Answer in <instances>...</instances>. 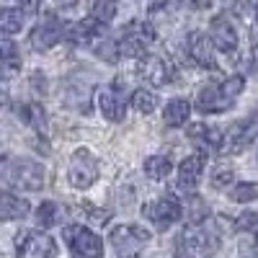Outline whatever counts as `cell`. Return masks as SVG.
<instances>
[{"label": "cell", "mask_w": 258, "mask_h": 258, "mask_svg": "<svg viewBox=\"0 0 258 258\" xmlns=\"http://www.w3.org/2000/svg\"><path fill=\"white\" fill-rule=\"evenodd\" d=\"M0 181L18 191H41L44 165L31 158H0Z\"/></svg>", "instance_id": "obj_1"}, {"label": "cell", "mask_w": 258, "mask_h": 258, "mask_svg": "<svg viewBox=\"0 0 258 258\" xmlns=\"http://www.w3.org/2000/svg\"><path fill=\"white\" fill-rule=\"evenodd\" d=\"M116 49H119V57H126V59H140L147 54V49L155 44V29L150 21H129L124 24L116 34Z\"/></svg>", "instance_id": "obj_2"}, {"label": "cell", "mask_w": 258, "mask_h": 258, "mask_svg": "<svg viewBox=\"0 0 258 258\" xmlns=\"http://www.w3.org/2000/svg\"><path fill=\"white\" fill-rule=\"evenodd\" d=\"M150 238H153L150 230H145L142 225H132V222L116 225L109 232V243L116 258H140L145 248L150 245Z\"/></svg>", "instance_id": "obj_3"}, {"label": "cell", "mask_w": 258, "mask_h": 258, "mask_svg": "<svg viewBox=\"0 0 258 258\" xmlns=\"http://www.w3.org/2000/svg\"><path fill=\"white\" fill-rule=\"evenodd\" d=\"M220 250V235L204 225H186L178 238V253L183 258H212Z\"/></svg>", "instance_id": "obj_4"}, {"label": "cell", "mask_w": 258, "mask_h": 258, "mask_svg": "<svg viewBox=\"0 0 258 258\" xmlns=\"http://www.w3.org/2000/svg\"><path fill=\"white\" fill-rule=\"evenodd\" d=\"M142 214L158 232H165L183 217V204L178 202V197H173V194H165L160 199L147 202L142 207Z\"/></svg>", "instance_id": "obj_5"}, {"label": "cell", "mask_w": 258, "mask_h": 258, "mask_svg": "<svg viewBox=\"0 0 258 258\" xmlns=\"http://www.w3.org/2000/svg\"><path fill=\"white\" fill-rule=\"evenodd\" d=\"M258 140V116H245L222 132L220 155H240Z\"/></svg>", "instance_id": "obj_6"}, {"label": "cell", "mask_w": 258, "mask_h": 258, "mask_svg": "<svg viewBox=\"0 0 258 258\" xmlns=\"http://www.w3.org/2000/svg\"><path fill=\"white\" fill-rule=\"evenodd\" d=\"M68 181L78 191H88L98 181V158L88 147H78L73 153L70 165H68Z\"/></svg>", "instance_id": "obj_7"}, {"label": "cell", "mask_w": 258, "mask_h": 258, "mask_svg": "<svg viewBox=\"0 0 258 258\" xmlns=\"http://www.w3.org/2000/svg\"><path fill=\"white\" fill-rule=\"evenodd\" d=\"M62 238L68 243V248L73 250V255H78V258H101L103 255L101 235L85 225H64Z\"/></svg>", "instance_id": "obj_8"}, {"label": "cell", "mask_w": 258, "mask_h": 258, "mask_svg": "<svg viewBox=\"0 0 258 258\" xmlns=\"http://www.w3.org/2000/svg\"><path fill=\"white\" fill-rule=\"evenodd\" d=\"M103 36H109V26L98 24L93 16L78 18L73 24H64L62 29V41H68L70 47H93Z\"/></svg>", "instance_id": "obj_9"}, {"label": "cell", "mask_w": 258, "mask_h": 258, "mask_svg": "<svg viewBox=\"0 0 258 258\" xmlns=\"http://www.w3.org/2000/svg\"><path fill=\"white\" fill-rule=\"evenodd\" d=\"M209 39H212V44L217 52H222L225 57L235 59L238 57V49H240V36L238 31H235L232 26V21L227 18V13H220V16H214L209 21Z\"/></svg>", "instance_id": "obj_10"}, {"label": "cell", "mask_w": 258, "mask_h": 258, "mask_svg": "<svg viewBox=\"0 0 258 258\" xmlns=\"http://www.w3.org/2000/svg\"><path fill=\"white\" fill-rule=\"evenodd\" d=\"M16 258H57V243L41 230H29L18 235Z\"/></svg>", "instance_id": "obj_11"}, {"label": "cell", "mask_w": 258, "mask_h": 258, "mask_svg": "<svg viewBox=\"0 0 258 258\" xmlns=\"http://www.w3.org/2000/svg\"><path fill=\"white\" fill-rule=\"evenodd\" d=\"M62 29H64V24L59 21L57 13H44V16H41V21H39V24L31 29V34H29L31 49H36V52H49L52 47H57L59 41H62Z\"/></svg>", "instance_id": "obj_12"}, {"label": "cell", "mask_w": 258, "mask_h": 258, "mask_svg": "<svg viewBox=\"0 0 258 258\" xmlns=\"http://www.w3.org/2000/svg\"><path fill=\"white\" fill-rule=\"evenodd\" d=\"M204 165H207V155L204 153H191L186 155L181 163H178V170H176V188L186 197L197 194L199 188V181L204 176Z\"/></svg>", "instance_id": "obj_13"}, {"label": "cell", "mask_w": 258, "mask_h": 258, "mask_svg": "<svg viewBox=\"0 0 258 258\" xmlns=\"http://www.w3.org/2000/svg\"><path fill=\"white\" fill-rule=\"evenodd\" d=\"M186 52L188 57L194 59V64H199L204 70H217L220 68V57H217V49H214L209 34L204 31H188L186 36Z\"/></svg>", "instance_id": "obj_14"}, {"label": "cell", "mask_w": 258, "mask_h": 258, "mask_svg": "<svg viewBox=\"0 0 258 258\" xmlns=\"http://www.w3.org/2000/svg\"><path fill=\"white\" fill-rule=\"evenodd\" d=\"M137 73L150 83V85H155V88H165V85L173 83V64H170L165 57L160 54H145L137 59Z\"/></svg>", "instance_id": "obj_15"}, {"label": "cell", "mask_w": 258, "mask_h": 258, "mask_svg": "<svg viewBox=\"0 0 258 258\" xmlns=\"http://www.w3.org/2000/svg\"><path fill=\"white\" fill-rule=\"evenodd\" d=\"M194 106H197L199 114L212 116V114H225V111H230L232 106H235V101L225 96V91H222L220 83H207L204 88L197 93V103H194Z\"/></svg>", "instance_id": "obj_16"}, {"label": "cell", "mask_w": 258, "mask_h": 258, "mask_svg": "<svg viewBox=\"0 0 258 258\" xmlns=\"http://www.w3.org/2000/svg\"><path fill=\"white\" fill-rule=\"evenodd\" d=\"M98 109H101L106 121L121 124L126 119V98H124V93H121V88L116 83L98 91Z\"/></svg>", "instance_id": "obj_17"}, {"label": "cell", "mask_w": 258, "mask_h": 258, "mask_svg": "<svg viewBox=\"0 0 258 258\" xmlns=\"http://www.w3.org/2000/svg\"><path fill=\"white\" fill-rule=\"evenodd\" d=\"M188 140L199 147V153L209 155V153H220L222 147V132L217 126H212L207 121H199V124H191L188 126Z\"/></svg>", "instance_id": "obj_18"}, {"label": "cell", "mask_w": 258, "mask_h": 258, "mask_svg": "<svg viewBox=\"0 0 258 258\" xmlns=\"http://www.w3.org/2000/svg\"><path fill=\"white\" fill-rule=\"evenodd\" d=\"M29 212H31V204L26 199H21V197H16V194L0 188V222L24 220V217H29Z\"/></svg>", "instance_id": "obj_19"}, {"label": "cell", "mask_w": 258, "mask_h": 258, "mask_svg": "<svg viewBox=\"0 0 258 258\" xmlns=\"http://www.w3.org/2000/svg\"><path fill=\"white\" fill-rule=\"evenodd\" d=\"M191 116V101L183 98V96H176V98H170L165 103V109H163V124L170 126V129H176V126H183Z\"/></svg>", "instance_id": "obj_20"}, {"label": "cell", "mask_w": 258, "mask_h": 258, "mask_svg": "<svg viewBox=\"0 0 258 258\" xmlns=\"http://www.w3.org/2000/svg\"><path fill=\"white\" fill-rule=\"evenodd\" d=\"M16 111L21 114V119H24L29 126H34L39 135L47 132V111L44 106H41L39 101H29V103H18Z\"/></svg>", "instance_id": "obj_21"}, {"label": "cell", "mask_w": 258, "mask_h": 258, "mask_svg": "<svg viewBox=\"0 0 258 258\" xmlns=\"http://www.w3.org/2000/svg\"><path fill=\"white\" fill-rule=\"evenodd\" d=\"M0 64H3L6 75H16L18 68H21V52H18V44L11 39V36H0Z\"/></svg>", "instance_id": "obj_22"}, {"label": "cell", "mask_w": 258, "mask_h": 258, "mask_svg": "<svg viewBox=\"0 0 258 258\" xmlns=\"http://www.w3.org/2000/svg\"><path fill=\"white\" fill-rule=\"evenodd\" d=\"M181 204H183V217H186L188 225H204L209 220V204L202 197H197V194H191V197Z\"/></svg>", "instance_id": "obj_23"}, {"label": "cell", "mask_w": 258, "mask_h": 258, "mask_svg": "<svg viewBox=\"0 0 258 258\" xmlns=\"http://www.w3.org/2000/svg\"><path fill=\"white\" fill-rule=\"evenodd\" d=\"M91 96H93V88H91V85H85V83H78V80H75V88H68V91H64V103H68L70 109L85 114V111H88V106H91Z\"/></svg>", "instance_id": "obj_24"}, {"label": "cell", "mask_w": 258, "mask_h": 258, "mask_svg": "<svg viewBox=\"0 0 258 258\" xmlns=\"http://www.w3.org/2000/svg\"><path fill=\"white\" fill-rule=\"evenodd\" d=\"M62 207L54 202V199H47V202H41L34 212V217H36V225L39 227H54L62 222Z\"/></svg>", "instance_id": "obj_25"}, {"label": "cell", "mask_w": 258, "mask_h": 258, "mask_svg": "<svg viewBox=\"0 0 258 258\" xmlns=\"http://www.w3.org/2000/svg\"><path fill=\"white\" fill-rule=\"evenodd\" d=\"M24 21H26V16L21 13L18 8L3 6V8H0V34H6V36L18 34L21 29H24Z\"/></svg>", "instance_id": "obj_26"}, {"label": "cell", "mask_w": 258, "mask_h": 258, "mask_svg": "<svg viewBox=\"0 0 258 258\" xmlns=\"http://www.w3.org/2000/svg\"><path fill=\"white\" fill-rule=\"evenodd\" d=\"M170 173H173V163H170L168 155H150L145 160V176L153 181H165Z\"/></svg>", "instance_id": "obj_27"}, {"label": "cell", "mask_w": 258, "mask_h": 258, "mask_svg": "<svg viewBox=\"0 0 258 258\" xmlns=\"http://www.w3.org/2000/svg\"><path fill=\"white\" fill-rule=\"evenodd\" d=\"M129 103L137 114H153L158 109V96L150 91V88H135L129 93Z\"/></svg>", "instance_id": "obj_28"}, {"label": "cell", "mask_w": 258, "mask_h": 258, "mask_svg": "<svg viewBox=\"0 0 258 258\" xmlns=\"http://www.w3.org/2000/svg\"><path fill=\"white\" fill-rule=\"evenodd\" d=\"M227 194L235 204H250L258 199V181H235V186Z\"/></svg>", "instance_id": "obj_29"}, {"label": "cell", "mask_w": 258, "mask_h": 258, "mask_svg": "<svg viewBox=\"0 0 258 258\" xmlns=\"http://www.w3.org/2000/svg\"><path fill=\"white\" fill-rule=\"evenodd\" d=\"M116 13H119V3H116V0H93V3H91V16L98 21V24H103V26H109L111 21L116 18Z\"/></svg>", "instance_id": "obj_30"}, {"label": "cell", "mask_w": 258, "mask_h": 258, "mask_svg": "<svg viewBox=\"0 0 258 258\" xmlns=\"http://www.w3.org/2000/svg\"><path fill=\"white\" fill-rule=\"evenodd\" d=\"M91 49L96 52V57H101L103 62H109V64H116V62L121 59V57H119V49H116V41H114L111 36H103V39H98Z\"/></svg>", "instance_id": "obj_31"}, {"label": "cell", "mask_w": 258, "mask_h": 258, "mask_svg": "<svg viewBox=\"0 0 258 258\" xmlns=\"http://www.w3.org/2000/svg\"><path fill=\"white\" fill-rule=\"evenodd\" d=\"M209 183H212V188H217V191H230L235 186V170L227 168V165H217L212 170V176H209Z\"/></svg>", "instance_id": "obj_32"}, {"label": "cell", "mask_w": 258, "mask_h": 258, "mask_svg": "<svg viewBox=\"0 0 258 258\" xmlns=\"http://www.w3.org/2000/svg\"><path fill=\"white\" fill-rule=\"evenodd\" d=\"M220 3L225 6L227 13L238 16V18H248V16H253V6L248 3V0H220Z\"/></svg>", "instance_id": "obj_33"}, {"label": "cell", "mask_w": 258, "mask_h": 258, "mask_svg": "<svg viewBox=\"0 0 258 258\" xmlns=\"http://www.w3.org/2000/svg\"><path fill=\"white\" fill-rule=\"evenodd\" d=\"M235 227L238 230H248V232H253L255 227H258V214L255 212H243L238 220H235Z\"/></svg>", "instance_id": "obj_34"}, {"label": "cell", "mask_w": 258, "mask_h": 258, "mask_svg": "<svg viewBox=\"0 0 258 258\" xmlns=\"http://www.w3.org/2000/svg\"><path fill=\"white\" fill-rule=\"evenodd\" d=\"M16 8L24 13V16H36L41 11V0H16Z\"/></svg>", "instance_id": "obj_35"}, {"label": "cell", "mask_w": 258, "mask_h": 258, "mask_svg": "<svg viewBox=\"0 0 258 258\" xmlns=\"http://www.w3.org/2000/svg\"><path fill=\"white\" fill-rule=\"evenodd\" d=\"M176 6H186L191 11H209L214 6V0H173Z\"/></svg>", "instance_id": "obj_36"}, {"label": "cell", "mask_w": 258, "mask_h": 258, "mask_svg": "<svg viewBox=\"0 0 258 258\" xmlns=\"http://www.w3.org/2000/svg\"><path fill=\"white\" fill-rule=\"evenodd\" d=\"M248 70H250V75H255V78H258V41H255V44H253V49H250Z\"/></svg>", "instance_id": "obj_37"}, {"label": "cell", "mask_w": 258, "mask_h": 258, "mask_svg": "<svg viewBox=\"0 0 258 258\" xmlns=\"http://www.w3.org/2000/svg\"><path fill=\"white\" fill-rule=\"evenodd\" d=\"M6 103H8V93H6V88H3V85H0V109H3Z\"/></svg>", "instance_id": "obj_38"}, {"label": "cell", "mask_w": 258, "mask_h": 258, "mask_svg": "<svg viewBox=\"0 0 258 258\" xmlns=\"http://www.w3.org/2000/svg\"><path fill=\"white\" fill-rule=\"evenodd\" d=\"M253 16H255V21H258V0L253 3Z\"/></svg>", "instance_id": "obj_39"}, {"label": "cell", "mask_w": 258, "mask_h": 258, "mask_svg": "<svg viewBox=\"0 0 258 258\" xmlns=\"http://www.w3.org/2000/svg\"><path fill=\"white\" fill-rule=\"evenodd\" d=\"M253 232H255V238H258V227H255V230H253Z\"/></svg>", "instance_id": "obj_40"}, {"label": "cell", "mask_w": 258, "mask_h": 258, "mask_svg": "<svg viewBox=\"0 0 258 258\" xmlns=\"http://www.w3.org/2000/svg\"><path fill=\"white\" fill-rule=\"evenodd\" d=\"M248 258H253V255H248Z\"/></svg>", "instance_id": "obj_41"}]
</instances>
